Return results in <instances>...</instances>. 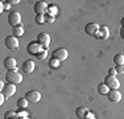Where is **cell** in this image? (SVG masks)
<instances>
[{
    "label": "cell",
    "mask_w": 124,
    "mask_h": 119,
    "mask_svg": "<svg viewBox=\"0 0 124 119\" xmlns=\"http://www.w3.org/2000/svg\"><path fill=\"white\" fill-rule=\"evenodd\" d=\"M99 28L100 26L96 23H88V24H86V26H85V32H86V34H88V36H96Z\"/></svg>",
    "instance_id": "9c48e42d"
},
{
    "label": "cell",
    "mask_w": 124,
    "mask_h": 119,
    "mask_svg": "<svg viewBox=\"0 0 124 119\" xmlns=\"http://www.w3.org/2000/svg\"><path fill=\"white\" fill-rule=\"evenodd\" d=\"M28 102H29V101L26 99V98H20V99L17 101V107H19V109H23V110H26V107H28Z\"/></svg>",
    "instance_id": "ffe728a7"
},
{
    "label": "cell",
    "mask_w": 124,
    "mask_h": 119,
    "mask_svg": "<svg viewBox=\"0 0 124 119\" xmlns=\"http://www.w3.org/2000/svg\"><path fill=\"white\" fill-rule=\"evenodd\" d=\"M88 114H90V110H88L87 107H78V109L75 110V115H77V118H79V119H86Z\"/></svg>",
    "instance_id": "9a60e30c"
},
{
    "label": "cell",
    "mask_w": 124,
    "mask_h": 119,
    "mask_svg": "<svg viewBox=\"0 0 124 119\" xmlns=\"http://www.w3.org/2000/svg\"><path fill=\"white\" fill-rule=\"evenodd\" d=\"M23 119H31V118H29V117H26V118H23Z\"/></svg>",
    "instance_id": "8d00e7d4"
},
{
    "label": "cell",
    "mask_w": 124,
    "mask_h": 119,
    "mask_svg": "<svg viewBox=\"0 0 124 119\" xmlns=\"http://www.w3.org/2000/svg\"><path fill=\"white\" fill-rule=\"evenodd\" d=\"M67 56H69V53H67V50L63 49V48H57V49L53 50V53H52V58L58 60L60 62L65 61V60L67 58Z\"/></svg>",
    "instance_id": "3957f363"
},
{
    "label": "cell",
    "mask_w": 124,
    "mask_h": 119,
    "mask_svg": "<svg viewBox=\"0 0 124 119\" xmlns=\"http://www.w3.org/2000/svg\"><path fill=\"white\" fill-rule=\"evenodd\" d=\"M34 62L32 61V60H26V61L23 64V66H21V69L23 71H24L25 74H31V73H33V70H34Z\"/></svg>",
    "instance_id": "4fadbf2b"
},
{
    "label": "cell",
    "mask_w": 124,
    "mask_h": 119,
    "mask_svg": "<svg viewBox=\"0 0 124 119\" xmlns=\"http://www.w3.org/2000/svg\"><path fill=\"white\" fill-rule=\"evenodd\" d=\"M86 119H95V115H94V114H91V112H90V114L87 115V118H86Z\"/></svg>",
    "instance_id": "836d02e7"
},
{
    "label": "cell",
    "mask_w": 124,
    "mask_h": 119,
    "mask_svg": "<svg viewBox=\"0 0 124 119\" xmlns=\"http://www.w3.org/2000/svg\"><path fill=\"white\" fill-rule=\"evenodd\" d=\"M58 13V8L55 7V5H49L48 7V15H50V16L55 17Z\"/></svg>",
    "instance_id": "44dd1931"
},
{
    "label": "cell",
    "mask_w": 124,
    "mask_h": 119,
    "mask_svg": "<svg viewBox=\"0 0 124 119\" xmlns=\"http://www.w3.org/2000/svg\"><path fill=\"white\" fill-rule=\"evenodd\" d=\"M8 3H11V4H13V5H16V4H19L20 3V0H9Z\"/></svg>",
    "instance_id": "4dcf8cb0"
},
{
    "label": "cell",
    "mask_w": 124,
    "mask_h": 119,
    "mask_svg": "<svg viewBox=\"0 0 124 119\" xmlns=\"http://www.w3.org/2000/svg\"><path fill=\"white\" fill-rule=\"evenodd\" d=\"M8 23H9L13 28L15 26H19L20 24H21V15H20L17 11L11 12V13L8 15Z\"/></svg>",
    "instance_id": "5b68a950"
},
{
    "label": "cell",
    "mask_w": 124,
    "mask_h": 119,
    "mask_svg": "<svg viewBox=\"0 0 124 119\" xmlns=\"http://www.w3.org/2000/svg\"><path fill=\"white\" fill-rule=\"evenodd\" d=\"M54 19H55V17L50 16V15H48V13L45 15V23L46 24H53V23H54Z\"/></svg>",
    "instance_id": "4316f807"
},
{
    "label": "cell",
    "mask_w": 124,
    "mask_h": 119,
    "mask_svg": "<svg viewBox=\"0 0 124 119\" xmlns=\"http://www.w3.org/2000/svg\"><path fill=\"white\" fill-rule=\"evenodd\" d=\"M4 101H5V97L3 94H0V105H3V103H4Z\"/></svg>",
    "instance_id": "f546056e"
},
{
    "label": "cell",
    "mask_w": 124,
    "mask_h": 119,
    "mask_svg": "<svg viewBox=\"0 0 124 119\" xmlns=\"http://www.w3.org/2000/svg\"><path fill=\"white\" fill-rule=\"evenodd\" d=\"M48 7L45 1H36L33 5V9L36 12V15H46L48 13Z\"/></svg>",
    "instance_id": "52a82bcc"
},
{
    "label": "cell",
    "mask_w": 124,
    "mask_h": 119,
    "mask_svg": "<svg viewBox=\"0 0 124 119\" xmlns=\"http://www.w3.org/2000/svg\"><path fill=\"white\" fill-rule=\"evenodd\" d=\"M108 91H110V89L106 86L104 82H103V83H99V85H98V93H99L100 95H107Z\"/></svg>",
    "instance_id": "d6986e66"
},
{
    "label": "cell",
    "mask_w": 124,
    "mask_h": 119,
    "mask_svg": "<svg viewBox=\"0 0 124 119\" xmlns=\"http://www.w3.org/2000/svg\"><path fill=\"white\" fill-rule=\"evenodd\" d=\"M116 69H115V68H110V69H108V76H112V77H116Z\"/></svg>",
    "instance_id": "83f0119b"
},
{
    "label": "cell",
    "mask_w": 124,
    "mask_h": 119,
    "mask_svg": "<svg viewBox=\"0 0 124 119\" xmlns=\"http://www.w3.org/2000/svg\"><path fill=\"white\" fill-rule=\"evenodd\" d=\"M29 117L28 111L26 110H23V109H19V111H17V119H23V118H26Z\"/></svg>",
    "instance_id": "cb8c5ba5"
},
{
    "label": "cell",
    "mask_w": 124,
    "mask_h": 119,
    "mask_svg": "<svg viewBox=\"0 0 124 119\" xmlns=\"http://www.w3.org/2000/svg\"><path fill=\"white\" fill-rule=\"evenodd\" d=\"M46 56H48V49H44V50H41V52L38 53L36 57H37L38 60H41V61H44V60L46 58Z\"/></svg>",
    "instance_id": "d4e9b609"
},
{
    "label": "cell",
    "mask_w": 124,
    "mask_h": 119,
    "mask_svg": "<svg viewBox=\"0 0 124 119\" xmlns=\"http://www.w3.org/2000/svg\"><path fill=\"white\" fill-rule=\"evenodd\" d=\"M114 64L116 65V66H123L124 65V54L119 53V54L114 56Z\"/></svg>",
    "instance_id": "e0dca14e"
},
{
    "label": "cell",
    "mask_w": 124,
    "mask_h": 119,
    "mask_svg": "<svg viewBox=\"0 0 124 119\" xmlns=\"http://www.w3.org/2000/svg\"><path fill=\"white\" fill-rule=\"evenodd\" d=\"M26 50H28L29 54H33V56H37L38 53L41 52V50H44V48L40 45V44L37 42V41H33V42H29L28 48H26Z\"/></svg>",
    "instance_id": "ba28073f"
},
{
    "label": "cell",
    "mask_w": 124,
    "mask_h": 119,
    "mask_svg": "<svg viewBox=\"0 0 124 119\" xmlns=\"http://www.w3.org/2000/svg\"><path fill=\"white\" fill-rule=\"evenodd\" d=\"M24 28H23V25H19V26H15L12 28V36H16V37H20V36L24 34Z\"/></svg>",
    "instance_id": "ac0fdd59"
},
{
    "label": "cell",
    "mask_w": 124,
    "mask_h": 119,
    "mask_svg": "<svg viewBox=\"0 0 124 119\" xmlns=\"http://www.w3.org/2000/svg\"><path fill=\"white\" fill-rule=\"evenodd\" d=\"M5 79L8 81V83L19 85V83H21V81H23V76L16 69L15 70H8L7 74H5Z\"/></svg>",
    "instance_id": "6da1fadb"
},
{
    "label": "cell",
    "mask_w": 124,
    "mask_h": 119,
    "mask_svg": "<svg viewBox=\"0 0 124 119\" xmlns=\"http://www.w3.org/2000/svg\"><path fill=\"white\" fill-rule=\"evenodd\" d=\"M4 119H17V111H12V110L7 111L4 114Z\"/></svg>",
    "instance_id": "7402d4cb"
},
{
    "label": "cell",
    "mask_w": 124,
    "mask_h": 119,
    "mask_svg": "<svg viewBox=\"0 0 124 119\" xmlns=\"http://www.w3.org/2000/svg\"><path fill=\"white\" fill-rule=\"evenodd\" d=\"M120 24H122V26H124V17H123L122 20H120Z\"/></svg>",
    "instance_id": "d590c367"
},
{
    "label": "cell",
    "mask_w": 124,
    "mask_h": 119,
    "mask_svg": "<svg viewBox=\"0 0 124 119\" xmlns=\"http://www.w3.org/2000/svg\"><path fill=\"white\" fill-rule=\"evenodd\" d=\"M115 69H116V73L117 74H123L124 73V65H123V66H116Z\"/></svg>",
    "instance_id": "f1b7e54d"
},
{
    "label": "cell",
    "mask_w": 124,
    "mask_h": 119,
    "mask_svg": "<svg viewBox=\"0 0 124 119\" xmlns=\"http://www.w3.org/2000/svg\"><path fill=\"white\" fill-rule=\"evenodd\" d=\"M34 21L37 24H45V15H36Z\"/></svg>",
    "instance_id": "484cf974"
},
{
    "label": "cell",
    "mask_w": 124,
    "mask_h": 119,
    "mask_svg": "<svg viewBox=\"0 0 124 119\" xmlns=\"http://www.w3.org/2000/svg\"><path fill=\"white\" fill-rule=\"evenodd\" d=\"M3 11H4V1L0 3V12H3Z\"/></svg>",
    "instance_id": "e575fe53"
},
{
    "label": "cell",
    "mask_w": 124,
    "mask_h": 119,
    "mask_svg": "<svg viewBox=\"0 0 124 119\" xmlns=\"http://www.w3.org/2000/svg\"><path fill=\"white\" fill-rule=\"evenodd\" d=\"M4 68L7 70H15L16 69V60L13 57H7L4 60Z\"/></svg>",
    "instance_id": "2e32d148"
},
{
    "label": "cell",
    "mask_w": 124,
    "mask_h": 119,
    "mask_svg": "<svg viewBox=\"0 0 124 119\" xmlns=\"http://www.w3.org/2000/svg\"><path fill=\"white\" fill-rule=\"evenodd\" d=\"M4 8H5V9H9V8H11V4H9L8 1H4Z\"/></svg>",
    "instance_id": "d6a6232c"
},
{
    "label": "cell",
    "mask_w": 124,
    "mask_h": 119,
    "mask_svg": "<svg viewBox=\"0 0 124 119\" xmlns=\"http://www.w3.org/2000/svg\"><path fill=\"white\" fill-rule=\"evenodd\" d=\"M15 93H16V85H12V83H8L1 89V94L5 98H11Z\"/></svg>",
    "instance_id": "8fae6325"
},
{
    "label": "cell",
    "mask_w": 124,
    "mask_h": 119,
    "mask_svg": "<svg viewBox=\"0 0 124 119\" xmlns=\"http://www.w3.org/2000/svg\"><path fill=\"white\" fill-rule=\"evenodd\" d=\"M107 97H108V99H110V102H112V103H117V102L122 101V94H120L119 90H110L107 94Z\"/></svg>",
    "instance_id": "7c38bea8"
},
{
    "label": "cell",
    "mask_w": 124,
    "mask_h": 119,
    "mask_svg": "<svg viewBox=\"0 0 124 119\" xmlns=\"http://www.w3.org/2000/svg\"><path fill=\"white\" fill-rule=\"evenodd\" d=\"M108 36H110V29L107 26H100L95 37L99 40H106V38H108Z\"/></svg>",
    "instance_id": "5bb4252c"
},
{
    "label": "cell",
    "mask_w": 124,
    "mask_h": 119,
    "mask_svg": "<svg viewBox=\"0 0 124 119\" xmlns=\"http://www.w3.org/2000/svg\"><path fill=\"white\" fill-rule=\"evenodd\" d=\"M60 65H61V62L58 61V60H55V58H50V61H49V66L52 68V69H58V68H60Z\"/></svg>",
    "instance_id": "603a6c76"
},
{
    "label": "cell",
    "mask_w": 124,
    "mask_h": 119,
    "mask_svg": "<svg viewBox=\"0 0 124 119\" xmlns=\"http://www.w3.org/2000/svg\"><path fill=\"white\" fill-rule=\"evenodd\" d=\"M25 98L32 103H37V102H40V99H41V94H40V91H37V90H31L25 94Z\"/></svg>",
    "instance_id": "30bf717a"
},
{
    "label": "cell",
    "mask_w": 124,
    "mask_h": 119,
    "mask_svg": "<svg viewBox=\"0 0 124 119\" xmlns=\"http://www.w3.org/2000/svg\"><path fill=\"white\" fill-rule=\"evenodd\" d=\"M104 83L110 90H117L120 87V81L116 78V77H112V76H107L104 78Z\"/></svg>",
    "instance_id": "7a4b0ae2"
},
{
    "label": "cell",
    "mask_w": 124,
    "mask_h": 119,
    "mask_svg": "<svg viewBox=\"0 0 124 119\" xmlns=\"http://www.w3.org/2000/svg\"><path fill=\"white\" fill-rule=\"evenodd\" d=\"M120 37L124 40V26H122V28H120Z\"/></svg>",
    "instance_id": "1f68e13d"
},
{
    "label": "cell",
    "mask_w": 124,
    "mask_h": 119,
    "mask_svg": "<svg viewBox=\"0 0 124 119\" xmlns=\"http://www.w3.org/2000/svg\"><path fill=\"white\" fill-rule=\"evenodd\" d=\"M4 44H5V46H7L8 49H12V50L19 49V46H20L19 40H17L16 36H8V37L4 40Z\"/></svg>",
    "instance_id": "8992f818"
},
{
    "label": "cell",
    "mask_w": 124,
    "mask_h": 119,
    "mask_svg": "<svg viewBox=\"0 0 124 119\" xmlns=\"http://www.w3.org/2000/svg\"><path fill=\"white\" fill-rule=\"evenodd\" d=\"M37 42L40 44L44 49H46V48L50 45V34L46 33V32H41V33L37 36Z\"/></svg>",
    "instance_id": "277c9868"
}]
</instances>
